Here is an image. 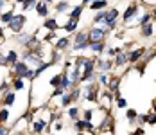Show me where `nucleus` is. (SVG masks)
<instances>
[{"instance_id":"nucleus-32","label":"nucleus","mask_w":156,"mask_h":135,"mask_svg":"<svg viewBox=\"0 0 156 135\" xmlns=\"http://www.w3.org/2000/svg\"><path fill=\"white\" fill-rule=\"evenodd\" d=\"M68 115L76 119V117H77V108H70V110H68Z\"/></svg>"},{"instance_id":"nucleus-39","label":"nucleus","mask_w":156,"mask_h":135,"mask_svg":"<svg viewBox=\"0 0 156 135\" xmlns=\"http://www.w3.org/2000/svg\"><path fill=\"white\" fill-rule=\"evenodd\" d=\"M54 96H63V88H58L54 92Z\"/></svg>"},{"instance_id":"nucleus-36","label":"nucleus","mask_w":156,"mask_h":135,"mask_svg":"<svg viewBox=\"0 0 156 135\" xmlns=\"http://www.w3.org/2000/svg\"><path fill=\"white\" fill-rule=\"evenodd\" d=\"M7 133H9V130L4 128V126H0V135H7Z\"/></svg>"},{"instance_id":"nucleus-16","label":"nucleus","mask_w":156,"mask_h":135,"mask_svg":"<svg viewBox=\"0 0 156 135\" xmlns=\"http://www.w3.org/2000/svg\"><path fill=\"white\" fill-rule=\"evenodd\" d=\"M119 83H120V81H119V79H117V77H113V79H111V81H109L108 85H109V88L113 90V92H119Z\"/></svg>"},{"instance_id":"nucleus-47","label":"nucleus","mask_w":156,"mask_h":135,"mask_svg":"<svg viewBox=\"0 0 156 135\" xmlns=\"http://www.w3.org/2000/svg\"><path fill=\"white\" fill-rule=\"evenodd\" d=\"M18 135H20V133H18Z\"/></svg>"},{"instance_id":"nucleus-8","label":"nucleus","mask_w":156,"mask_h":135,"mask_svg":"<svg viewBox=\"0 0 156 135\" xmlns=\"http://www.w3.org/2000/svg\"><path fill=\"white\" fill-rule=\"evenodd\" d=\"M45 126H47V122H45L43 119L36 121V124H34V132H36V133H41V132L45 130Z\"/></svg>"},{"instance_id":"nucleus-2","label":"nucleus","mask_w":156,"mask_h":135,"mask_svg":"<svg viewBox=\"0 0 156 135\" xmlns=\"http://www.w3.org/2000/svg\"><path fill=\"white\" fill-rule=\"evenodd\" d=\"M23 24H25V16L23 15H15L13 20L9 22V29L13 31V32H18V31L23 27Z\"/></svg>"},{"instance_id":"nucleus-25","label":"nucleus","mask_w":156,"mask_h":135,"mask_svg":"<svg viewBox=\"0 0 156 135\" xmlns=\"http://www.w3.org/2000/svg\"><path fill=\"white\" fill-rule=\"evenodd\" d=\"M34 4H36L34 0H25V2H23V7H22V9H23V11H27V9H31Z\"/></svg>"},{"instance_id":"nucleus-42","label":"nucleus","mask_w":156,"mask_h":135,"mask_svg":"<svg viewBox=\"0 0 156 135\" xmlns=\"http://www.w3.org/2000/svg\"><path fill=\"white\" fill-rule=\"evenodd\" d=\"M2 36H4V31L0 29V38H2Z\"/></svg>"},{"instance_id":"nucleus-29","label":"nucleus","mask_w":156,"mask_h":135,"mask_svg":"<svg viewBox=\"0 0 156 135\" xmlns=\"http://www.w3.org/2000/svg\"><path fill=\"white\" fill-rule=\"evenodd\" d=\"M149 20H151V15H144L140 18V25H145V24H149Z\"/></svg>"},{"instance_id":"nucleus-9","label":"nucleus","mask_w":156,"mask_h":135,"mask_svg":"<svg viewBox=\"0 0 156 135\" xmlns=\"http://www.w3.org/2000/svg\"><path fill=\"white\" fill-rule=\"evenodd\" d=\"M151 34H153V25H151V24H145V25H142V36L149 38Z\"/></svg>"},{"instance_id":"nucleus-4","label":"nucleus","mask_w":156,"mask_h":135,"mask_svg":"<svg viewBox=\"0 0 156 135\" xmlns=\"http://www.w3.org/2000/svg\"><path fill=\"white\" fill-rule=\"evenodd\" d=\"M92 70H94V61L92 60H84V72H83V76H81V79L86 81V79L92 76Z\"/></svg>"},{"instance_id":"nucleus-14","label":"nucleus","mask_w":156,"mask_h":135,"mask_svg":"<svg viewBox=\"0 0 156 135\" xmlns=\"http://www.w3.org/2000/svg\"><path fill=\"white\" fill-rule=\"evenodd\" d=\"M90 47H92L94 52H99V54H101L102 49H104V43H102V42H99V43H90Z\"/></svg>"},{"instance_id":"nucleus-34","label":"nucleus","mask_w":156,"mask_h":135,"mask_svg":"<svg viewBox=\"0 0 156 135\" xmlns=\"http://www.w3.org/2000/svg\"><path fill=\"white\" fill-rule=\"evenodd\" d=\"M15 88H16V90L23 88V81H20V79H16V81H15Z\"/></svg>"},{"instance_id":"nucleus-15","label":"nucleus","mask_w":156,"mask_h":135,"mask_svg":"<svg viewBox=\"0 0 156 135\" xmlns=\"http://www.w3.org/2000/svg\"><path fill=\"white\" fill-rule=\"evenodd\" d=\"M126 60H127V54H124V52H119V54H117V61H115V63H117V65H124Z\"/></svg>"},{"instance_id":"nucleus-26","label":"nucleus","mask_w":156,"mask_h":135,"mask_svg":"<svg viewBox=\"0 0 156 135\" xmlns=\"http://www.w3.org/2000/svg\"><path fill=\"white\" fill-rule=\"evenodd\" d=\"M72 85V79H68V77H63L61 79V88H68Z\"/></svg>"},{"instance_id":"nucleus-3","label":"nucleus","mask_w":156,"mask_h":135,"mask_svg":"<svg viewBox=\"0 0 156 135\" xmlns=\"http://www.w3.org/2000/svg\"><path fill=\"white\" fill-rule=\"evenodd\" d=\"M102 38H104V29H92L90 31V34H88V40H90L92 43H99V42H102Z\"/></svg>"},{"instance_id":"nucleus-45","label":"nucleus","mask_w":156,"mask_h":135,"mask_svg":"<svg viewBox=\"0 0 156 135\" xmlns=\"http://www.w3.org/2000/svg\"><path fill=\"white\" fill-rule=\"evenodd\" d=\"M83 2H84V4H86V2H90V0H83Z\"/></svg>"},{"instance_id":"nucleus-5","label":"nucleus","mask_w":156,"mask_h":135,"mask_svg":"<svg viewBox=\"0 0 156 135\" xmlns=\"http://www.w3.org/2000/svg\"><path fill=\"white\" fill-rule=\"evenodd\" d=\"M36 11H38V15L40 16H47L48 15V6L47 4H36Z\"/></svg>"},{"instance_id":"nucleus-35","label":"nucleus","mask_w":156,"mask_h":135,"mask_svg":"<svg viewBox=\"0 0 156 135\" xmlns=\"http://www.w3.org/2000/svg\"><path fill=\"white\" fill-rule=\"evenodd\" d=\"M99 81H101L102 85H108V83H109V81H108V77H106V76H101V77H99Z\"/></svg>"},{"instance_id":"nucleus-38","label":"nucleus","mask_w":156,"mask_h":135,"mask_svg":"<svg viewBox=\"0 0 156 135\" xmlns=\"http://www.w3.org/2000/svg\"><path fill=\"white\" fill-rule=\"evenodd\" d=\"M126 105H127V103H126L124 99H119V106H120V108H124Z\"/></svg>"},{"instance_id":"nucleus-21","label":"nucleus","mask_w":156,"mask_h":135,"mask_svg":"<svg viewBox=\"0 0 156 135\" xmlns=\"http://www.w3.org/2000/svg\"><path fill=\"white\" fill-rule=\"evenodd\" d=\"M99 69L101 70H109L111 69V63L109 61H99Z\"/></svg>"},{"instance_id":"nucleus-28","label":"nucleus","mask_w":156,"mask_h":135,"mask_svg":"<svg viewBox=\"0 0 156 135\" xmlns=\"http://www.w3.org/2000/svg\"><path fill=\"white\" fill-rule=\"evenodd\" d=\"M66 7H68V4H66V2H61V4H58V6H56L58 13H63V11H66Z\"/></svg>"},{"instance_id":"nucleus-1","label":"nucleus","mask_w":156,"mask_h":135,"mask_svg":"<svg viewBox=\"0 0 156 135\" xmlns=\"http://www.w3.org/2000/svg\"><path fill=\"white\" fill-rule=\"evenodd\" d=\"M13 70H15V74L18 76V77H36L34 76V72H31L29 70V65H25V63H15L13 65Z\"/></svg>"},{"instance_id":"nucleus-33","label":"nucleus","mask_w":156,"mask_h":135,"mask_svg":"<svg viewBox=\"0 0 156 135\" xmlns=\"http://www.w3.org/2000/svg\"><path fill=\"white\" fill-rule=\"evenodd\" d=\"M127 117H129L131 121H135V117H136V112H135V110H127Z\"/></svg>"},{"instance_id":"nucleus-20","label":"nucleus","mask_w":156,"mask_h":135,"mask_svg":"<svg viewBox=\"0 0 156 135\" xmlns=\"http://www.w3.org/2000/svg\"><path fill=\"white\" fill-rule=\"evenodd\" d=\"M66 45H68V40H66V38H63V40H59V42L56 43V49H58V51H63Z\"/></svg>"},{"instance_id":"nucleus-31","label":"nucleus","mask_w":156,"mask_h":135,"mask_svg":"<svg viewBox=\"0 0 156 135\" xmlns=\"http://www.w3.org/2000/svg\"><path fill=\"white\" fill-rule=\"evenodd\" d=\"M88 42H86V43H79V45H74V49H76V51H83V49H86V47H88Z\"/></svg>"},{"instance_id":"nucleus-41","label":"nucleus","mask_w":156,"mask_h":135,"mask_svg":"<svg viewBox=\"0 0 156 135\" xmlns=\"http://www.w3.org/2000/svg\"><path fill=\"white\" fill-rule=\"evenodd\" d=\"M4 2H5V0H0V7H2V6H4Z\"/></svg>"},{"instance_id":"nucleus-12","label":"nucleus","mask_w":156,"mask_h":135,"mask_svg":"<svg viewBox=\"0 0 156 135\" xmlns=\"http://www.w3.org/2000/svg\"><path fill=\"white\" fill-rule=\"evenodd\" d=\"M106 6H108V2H106V0H95L94 4H92V9L97 11V9H102V7H106Z\"/></svg>"},{"instance_id":"nucleus-10","label":"nucleus","mask_w":156,"mask_h":135,"mask_svg":"<svg viewBox=\"0 0 156 135\" xmlns=\"http://www.w3.org/2000/svg\"><path fill=\"white\" fill-rule=\"evenodd\" d=\"M76 27H77V20H74V18H70V20H68V24L65 25V31H68V32H72V31H76Z\"/></svg>"},{"instance_id":"nucleus-18","label":"nucleus","mask_w":156,"mask_h":135,"mask_svg":"<svg viewBox=\"0 0 156 135\" xmlns=\"http://www.w3.org/2000/svg\"><path fill=\"white\" fill-rule=\"evenodd\" d=\"M45 27L50 29V31H56L58 29V22H56V20H47V22H45Z\"/></svg>"},{"instance_id":"nucleus-7","label":"nucleus","mask_w":156,"mask_h":135,"mask_svg":"<svg viewBox=\"0 0 156 135\" xmlns=\"http://www.w3.org/2000/svg\"><path fill=\"white\" fill-rule=\"evenodd\" d=\"M144 54H145V49H144V47H142V49H136L135 52H131V54H129V60H131V61H136L140 56H144Z\"/></svg>"},{"instance_id":"nucleus-6","label":"nucleus","mask_w":156,"mask_h":135,"mask_svg":"<svg viewBox=\"0 0 156 135\" xmlns=\"http://www.w3.org/2000/svg\"><path fill=\"white\" fill-rule=\"evenodd\" d=\"M136 11H138V7H136V6H129V7L126 9V13H124V20L127 22V20L131 18V16L136 15Z\"/></svg>"},{"instance_id":"nucleus-40","label":"nucleus","mask_w":156,"mask_h":135,"mask_svg":"<svg viewBox=\"0 0 156 135\" xmlns=\"http://www.w3.org/2000/svg\"><path fill=\"white\" fill-rule=\"evenodd\" d=\"M133 135H144V130H142V128H140V130H136V132H135V133H133Z\"/></svg>"},{"instance_id":"nucleus-30","label":"nucleus","mask_w":156,"mask_h":135,"mask_svg":"<svg viewBox=\"0 0 156 135\" xmlns=\"http://www.w3.org/2000/svg\"><path fill=\"white\" fill-rule=\"evenodd\" d=\"M70 101H74L72 96H70V94H65V96H63V105H68Z\"/></svg>"},{"instance_id":"nucleus-19","label":"nucleus","mask_w":156,"mask_h":135,"mask_svg":"<svg viewBox=\"0 0 156 135\" xmlns=\"http://www.w3.org/2000/svg\"><path fill=\"white\" fill-rule=\"evenodd\" d=\"M16 58H18V54H16L15 51H11V52H9V54H7V63H13V65H15L16 63Z\"/></svg>"},{"instance_id":"nucleus-27","label":"nucleus","mask_w":156,"mask_h":135,"mask_svg":"<svg viewBox=\"0 0 156 135\" xmlns=\"http://www.w3.org/2000/svg\"><path fill=\"white\" fill-rule=\"evenodd\" d=\"M13 103H15V94L9 92V94L5 96V105H13Z\"/></svg>"},{"instance_id":"nucleus-24","label":"nucleus","mask_w":156,"mask_h":135,"mask_svg":"<svg viewBox=\"0 0 156 135\" xmlns=\"http://www.w3.org/2000/svg\"><path fill=\"white\" fill-rule=\"evenodd\" d=\"M7 117H9V112H7L5 108H4V110H0V122H5Z\"/></svg>"},{"instance_id":"nucleus-17","label":"nucleus","mask_w":156,"mask_h":135,"mask_svg":"<svg viewBox=\"0 0 156 135\" xmlns=\"http://www.w3.org/2000/svg\"><path fill=\"white\" fill-rule=\"evenodd\" d=\"M61 79H63V76H52L50 77V85L52 87H58V85H61Z\"/></svg>"},{"instance_id":"nucleus-22","label":"nucleus","mask_w":156,"mask_h":135,"mask_svg":"<svg viewBox=\"0 0 156 135\" xmlns=\"http://www.w3.org/2000/svg\"><path fill=\"white\" fill-rule=\"evenodd\" d=\"M106 15H108L106 11H101V13H97V16H95V20H94V22H97V24H99V22L106 20Z\"/></svg>"},{"instance_id":"nucleus-37","label":"nucleus","mask_w":156,"mask_h":135,"mask_svg":"<svg viewBox=\"0 0 156 135\" xmlns=\"http://www.w3.org/2000/svg\"><path fill=\"white\" fill-rule=\"evenodd\" d=\"M84 117H86V121L92 119V110H86V114H84Z\"/></svg>"},{"instance_id":"nucleus-46","label":"nucleus","mask_w":156,"mask_h":135,"mask_svg":"<svg viewBox=\"0 0 156 135\" xmlns=\"http://www.w3.org/2000/svg\"><path fill=\"white\" fill-rule=\"evenodd\" d=\"M154 16H156V9H154Z\"/></svg>"},{"instance_id":"nucleus-13","label":"nucleus","mask_w":156,"mask_h":135,"mask_svg":"<svg viewBox=\"0 0 156 135\" xmlns=\"http://www.w3.org/2000/svg\"><path fill=\"white\" fill-rule=\"evenodd\" d=\"M81 13H83V6H77L72 13H70V18H74V20H77L79 16H81Z\"/></svg>"},{"instance_id":"nucleus-11","label":"nucleus","mask_w":156,"mask_h":135,"mask_svg":"<svg viewBox=\"0 0 156 135\" xmlns=\"http://www.w3.org/2000/svg\"><path fill=\"white\" fill-rule=\"evenodd\" d=\"M86 42H88V34H86V32H79L77 36H76V45L86 43Z\"/></svg>"},{"instance_id":"nucleus-23","label":"nucleus","mask_w":156,"mask_h":135,"mask_svg":"<svg viewBox=\"0 0 156 135\" xmlns=\"http://www.w3.org/2000/svg\"><path fill=\"white\" fill-rule=\"evenodd\" d=\"M13 11H9V13H4V15H2V22H7V24H9V22H11V20H13Z\"/></svg>"},{"instance_id":"nucleus-43","label":"nucleus","mask_w":156,"mask_h":135,"mask_svg":"<svg viewBox=\"0 0 156 135\" xmlns=\"http://www.w3.org/2000/svg\"><path fill=\"white\" fill-rule=\"evenodd\" d=\"M153 110H154V114H156V101H154V108H153Z\"/></svg>"},{"instance_id":"nucleus-44","label":"nucleus","mask_w":156,"mask_h":135,"mask_svg":"<svg viewBox=\"0 0 156 135\" xmlns=\"http://www.w3.org/2000/svg\"><path fill=\"white\" fill-rule=\"evenodd\" d=\"M16 2H25V0H16Z\"/></svg>"}]
</instances>
